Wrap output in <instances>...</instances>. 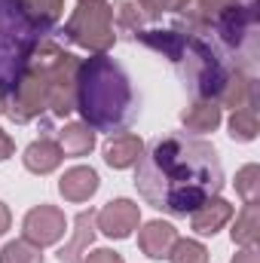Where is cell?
I'll return each instance as SVG.
<instances>
[{
	"mask_svg": "<svg viewBox=\"0 0 260 263\" xmlns=\"http://www.w3.org/2000/svg\"><path fill=\"white\" fill-rule=\"evenodd\" d=\"M114 15L120 18V25L123 28H129V31H141L144 28V9L138 6V0H117V6H114Z\"/></svg>",
	"mask_w": 260,
	"mask_h": 263,
	"instance_id": "cell-22",
	"label": "cell"
},
{
	"mask_svg": "<svg viewBox=\"0 0 260 263\" xmlns=\"http://www.w3.org/2000/svg\"><path fill=\"white\" fill-rule=\"evenodd\" d=\"M224 120V107L211 98H193L184 110H181V123L184 129L193 132V135H205V132H214Z\"/></svg>",
	"mask_w": 260,
	"mask_h": 263,
	"instance_id": "cell-13",
	"label": "cell"
},
{
	"mask_svg": "<svg viewBox=\"0 0 260 263\" xmlns=\"http://www.w3.org/2000/svg\"><path fill=\"white\" fill-rule=\"evenodd\" d=\"M62 159H65V153H62V147H59L55 138H37V141H31V144L25 147V156H22L25 168L34 172V175H49V172H55V168L62 165Z\"/></svg>",
	"mask_w": 260,
	"mask_h": 263,
	"instance_id": "cell-14",
	"label": "cell"
},
{
	"mask_svg": "<svg viewBox=\"0 0 260 263\" xmlns=\"http://www.w3.org/2000/svg\"><path fill=\"white\" fill-rule=\"evenodd\" d=\"M55 141H59V147H62L65 156H89L95 150V141L98 138H95V129L92 126H86L80 120V123H65Z\"/></svg>",
	"mask_w": 260,
	"mask_h": 263,
	"instance_id": "cell-15",
	"label": "cell"
},
{
	"mask_svg": "<svg viewBox=\"0 0 260 263\" xmlns=\"http://www.w3.org/2000/svg\"><path fill=\"white\" fill-rule=\"evenodd\" d=\"M83 123L101 132H123L135 120V92L126 70L98 52L77 70V107Z\"/></svg>",
	"mask_w": 260,
	"mask_h": 263,
	"instance_id": "cell-3",
	"label": "cell"
},
{
	"mask_svg": "<svg viewBox=\"0 0 260 263\" xmlns=\"http://www.w3.org/2000/svg\"><path fill=\"white\" fill-rule=\"evenodd\" d=\"M178 242V230L169 220H147L138 230V248L150 257V260H162L169 257L172 245Z\"/></svg>",
	"mask_w": 260,
	"mask_h": 263,
	"instance_id": "cell-9",
	"label": "cell"
},
{
	"mask_svg": "<svg viewBox=\"0 0 260 263\" xmlns=\"http://www.w3.org/2000/svg\"><path fill=\"white\" fill-rule=\"evenodd\" d=\"M65 230H67V217L55 205H37L22 220V239H28L37 248H49V245L62 242Z\"/></svg>",
	"mask_w": 260,
	"mask_h": 263,
	"instance_id": "cell-5",
	"label": "cell"
},
{
	"mask_svg": "<svg viewBox=\"0 0 260 263\" xmlns=\"http://www.w3.org/2000/svg\"><path fill=\"white\" fill-rule=\"evenodd\" d=\"M95 214H98V211L89 208V211H80V214L73 217V233H70V239H67L65 245L59 248V263H83L86 260L89 245L95 242V233H98Z\"/></svg>",
	"mask_w": 260,
	"mask_h": 263,
	"instance_id": "cell-8",
	"label": "cell"
},
{
	"mask_svg": "<svg viewBox=\"0 0 260 263\" xmlns=\"http://www.w3.org/2000/svg\"><path fill=\"white\" fill-rule=\"evenodd\" d=\"M230 263H260V251H257V245H254V248H242V251H236Z\"/></svg>",
	"mask_w": 260,
	"mask_h": 263,
	"instance_id": "cell-25",
	"label": "cell"
},
{
	"mask_svg": "<svg viewBox=\"0 0 260 263\" xmlns=\"http://www.w3.org/2000/svg\"><path fill=\"white\" fill-rule=\"evenodd\" d=\"M9 227H12V211H9L6 202H0V236H3Z\"/></svg>",
	"mask_w": 260,
	"mask_h": 263,
	"instance_id": "cell-27",
	"label": "cell"
},
{
	"mask_svg": "<svg viewBox=\"0 0 260 263\" xmlns=\"http://www.w3.org/2000/svg\"><path fill=\"white\" fill-rule=\"evenodd\" d=\"M15 6L34 31H46L62 18L65 0H15Z\"/></svg>",
	"mask_w": 260,
	"mask_h": 263,
	"instance_id": "cell-16",
	"label": "cell"
},
{
	"mask_svg": "<svg viewBox=\"0 0 260 263\" xmlns=\"http://www.w3.org/2000/svg\"><path fill=\"white\" fill-rule=\"evenodd\" d=\"M65 37L89 52H107L117 43L114 34V6L107 0H77L65 25Z\"/></svg>",
	"mask_w": 260,
	"mask_h": 263,
	"instance_id": "cell-4",
	"label": "cell"
},
{
	"mask_svg": "<svg viewBox=\"0 0 260 263\" xmlns=\"http://www.w3.org/2000/svg\"><path fill=\"white\" fill-rule=\"evenodd\" d=\"M98 172L89 165H73L59 178V193L65 202H89L98 193Z\"/></svg>",
	"mask_w": 260,
	"mask_h": 263,
	"instance_id": "cell-12",
	"label": "cell"
},
{
	"mask_svg": "<svg viewBox=\"0 0 260 263\" xmlns=\"http://www.w3.org/2000/svg\"><path fill=\"white\" fill-rule=\"evenodd\" d=\"M230 138L233 141H254L260 132V120H257V107H242V110H233L230 117Z\"/></svg>",
	"mask_w": 260,
	"mask_h": 263,
	"instance_id": "cell-18",
	"label": "cell"
},
{
	"mask_svg": "<svg viewBox=\"0 0 260 263\" xmlns=\"http://www.w3.org/2000/svg\"><path fill=\"white\" fill-rule=\"evenodd\" d=\"M138 6L144 9L147 18H156L162 12H184L190 6V0H138Z\"/></svg>",
	"mask_w": 260,
	"mask_h": 263,
	"instance_id": "cell-23",
	"label": "cell"
},
{
	"mask_svg": "<svg viewBox=\"0 0 260 263\" xmlns=\"http://www.w3.org/2000/svg\"><path fill=\"white\" fill-rule=\"evenodd\" d=\"M236 193L245 199V202H257L260 196V165L248 162L236 172Z\"/></svg>",
	"mask_w": 260,
	"mask_h": 263,
	"instance_id": "cell-21",
	"label": "cell"
},
{
	"mask_svg": "<svg viewBox=\"0 0 260 263\" xmlns=\"http://www.w3.org/2000/svg\"><path fill=\"white\" fill-rule=\"evenodd\" d=\"M135 187L156 211L187 217L202 202L220 196L224 165L214 144L190 135H165L138 159Z\"/></svg>",
	"mask_w": 260,
	"mask_h": 263,
	"instance_id": "cell-1",
	"label": "cell"
},
{
	"mask_svg": "<svg viewBox=\"0 0 260 263\" xmlns=\"http://www.w3.org/2000/svg\"><path fill=\"white\" fill-rule=\"evenodd\" d=\"M0 263H46L43 248L31 245L28 239H12L0 248Z\"/></svg>",
	"mask_w": 260,
	"mask_h": 263,
	"instance_id": "cell-19",
	"label": "cell"
},
{
	"mask_svg": "<svg viewBox=\"0 0 260 263\" xmlns=\"http://www.w3.org/2000/svg\"><path fill=\"white\" fill-rule=\"evenodd\" d=\"M230 239L239 248H254L257 245V239H260V205L257 202H245V208L236 214Z\"/></svg>",
	"mask_w": 260,
	"mask_h": 263,
	"instance_id": "cell-17",
	"label": "cell"
},
{
	"mask_svg": "<svg viewBox=\"0 0 260 263\" xmlns=\"http://www.w3.org/2000/svg\"><path fill=\"white\" fill-rule=\"evenodd\" d=\"M141 223V205L132 199H110L98 214H95V227L107 236V239H129Z\"/></svg>",
	"mask_w": 260,
	"mask_h": 263,
	"instance_id": "cell-6",
	"label": "cell"
},
{
	"mask_svg": "<svg viewBox=\"0 0 260 263\" xmlns=\"http://www.w3.org/2000/svg\"><path fill=\"white\" fill-rule=\"evenodd\" d=\"M230 220H233V205L220 196H211L208 202H202L193 214H190V227H193L196 236H214Z\"/></svg>",
	"mask_w": 260,
	"mask_h": 263,
	"instance_id": "cell-11",
	"label": "cell"
},
{
	"mask_svg": "<svg viewBox=\"0 0 260 263\" xmlns=\"http://www.w3.org/2000/svg\"><path fill=\"white\" fill-rule=\"evenodd\" d=\"M217 104L220 107H233V110H242V107H257V77L245 67H233L220 86V95H217Z\"/></svg>",
	"mask_w": 260,
	"mask_h": 263,
	"instance_id": "cell-7",
	"label": "cell"
},
{
	"mask_svg": "<svg viewBox=\"0 0 260 263\" xmlns=\"http://www.w3.org/2000/svg\"><path fill=\"white\" fill-rule=\"evenodd\" d=\"M77 70L80 59L49 37H37L9 83L6 114L15 123H31L46 110L59 120L77 107Z\"/></svg>",
	"mask_w": 260,
	"mask_h": 263,
	"instance_id": "cell-2",
	"label": "cell"
},
{
	"mask_svg": "<svg viewBox=\"0 0 260 263\" xmlns=\"http://www.w3.org/2000/svg\"><path fill=\"white\" fill-rule=\"evenodd\" d=\"M169 263H208V248L196 239H178L169 251Z\"/></svg>",
	"mask_w": 260,
	"mask_h": 263,
	"instance_id": "cell-20",
	"label": "cell"
},
{
	"mask_svg": "<svg viewBox=\"0 0 260 263\" xmlns=\"http://www.w3.org/2000/svg\"><path fill=\"white\" fill-rule=\"evenodd\" d=\"M12 153H15V141H12V138H9L3 129H0V162H6Z\"/></svg>",
	"mask_w": 260,
	"mask_h": 263,
	"instance_id": "cell-26",
	"label": "cell"
},
{
	"mask_svg": "<svg viewBox=\"0 0 260 263\" xmlns=\"http://www.w3.org/2000/svg\"><path fill=\"white\" fill-rule=\"evenodd\" d=\"M144 138L135 135V132H120V135H110L107 144H104V162L110 168H132L138 165V159L144 156Z\"/></svg>",
	"mask_w": 260,
	"mask_h": 263,
	"instance_id": "cell-10",
	"label": "cell"
},
{
	"mask_svg": "<svg viewBox=\"0 0 260 263\" xmlns=\"http://www.w3.org/2000/svg\"><path fill=\"white\" fill-rule=\"evenodd\" d=\"M83 263H126V260H123V254H117L110 248H95Z\"/></svg>",
	"mask_w": 260,
	"mask_h": 263,
	"instance_id": "cell-24",
	"label": "cell"
}]
</instances>
